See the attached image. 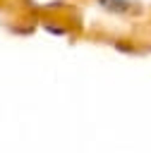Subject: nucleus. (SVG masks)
<instances>
[{
    "label": "nucleus",
    "instance_id": "f257e3e1",
    "mask_svg": "<svg viewBox=\"0 0 151 153\" xmlns=\"http://www.w3.org/2000/svg\"><path fill=\"white\" fill-rule=\"evenodd\" d=\"M101 5L108 7V10H115V12H125V10H129V2H127V0H101Z\"/></svg>",
    "mask_w": 151,
    "mask_h": 153
}]
</instances>
